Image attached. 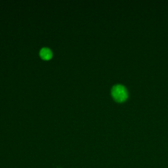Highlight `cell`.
<instances>
[{"instance_id":"cell-2","label":"cell","mask_w":168,"mask_h":168,"mask_svg":"<svg viewBox=\"0 0 168 168\" xmlns=\"http://www.w3.org/2000/svg\"><path fill=\"white\" fill-rule=\"evenodd\" d=\"M52 51L48 48H43L40 51V56L44 60H49L52 57Z\"/></svg>"},{"instance_id":"cell-1","label":"cell","mask_w":168,"mask_h":168,"mask_svg":"<svg viewBox=\"0 0 168 168\" xmlns=\"http://www.w3.org/2000/svg\"><path fill=\"white\" fill-rule=\"evenodd\" d=\"M112 96L118 102H123L128 98V91L126 87L122 84L114 85L111 90Z\"/></svg>"}]
</instances>
